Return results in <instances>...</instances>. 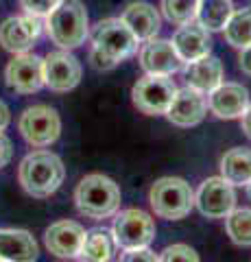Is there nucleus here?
<instances>
[{
	"label": "nucleus",
	"mask_w": 251,
	"mask_h": 262,
	"mask_svg": "<svg viewBox=\"0 0 251 262\" xmlns=\"http://www.w3.org/2000/svg\"><path fill=\"white\" fill-rule=\"evenodd\" d=\"M90 61L96 70H111L138 51V39L120 18H107L94 24L90 33Z\"/></svg>",
	"instance_id": "f257e3e1"
},
{
	"label": "nucleus",
	"mask_w": 251,
	"mask_h": 262,
	"mask_svg": "<svg viewBox=\"0 0 251 262\" xmlns=\"http://www.w3.org/2000/svg\"><path fill=\"white\" fill-rule=\"evenodd\" d=\"M66 177V168L59 155L51 151H33L20 162L18 179L20 186L35 199H46L59 190Z\"/></svg>",
	"instance_id": "f03ea898"
},
{
	"label": "nucleus",
	"mask_w": 251,
	"mask_h": 262,
	"mask_svg": "<svg viewBox=\"0 0 251 262\" xmlns=\"http://www.w3.org/2000/svg\"><path fill=\"white\" fill-rule=\"evenodd\" d=\"M120 199H123V194H120L118 184L101 173L85 175L75 190L77 210L94 221L114 216L120 210Z\"/></svg>",
	"instance_id": "7ed1b4c3"
},
{
	"label": "nucleus",
	"mask_w": 251,
	"mask_h": 262,
	"mask_svg": "<svg viewBox=\"0 0 251 262\" xmlns=\"http://www.w3.org/2000/svg\"><path fill=\"white\" fill-rule=\"evenodd\" d=\"M46 33L55 44L63 51L77 48L90 35L87 11L81 0H61L55 9L46 15Z\"/></svg>",
	"instance_id": "20e7f679"
},
{
	"label": "nucleus",
	"mask_w": 251,
	"mask_h": 262,
	"mask_svg": "<svg viewBox=\"0 0 251 262\" xmlns=\"http://www.w3.org/2000/svg\"><path fill=\"white\" fill-rule=\"evenodd\" d=\"M149 203L159 219L179 221L194 208V190L181 177H162L151 186Z\"/></svg>",
	"instance_id": "39448f33"
},
{
	"label": "nucleus",
	"mask_w": 251,
	"mask_h": 262,
	"mask_svg": "<svg viewBox=\"0 0 251 262\" xmlns=\"http://www.w3.org/2000/svg\"><path fill=\"white\" fill-rule=\"evenodd\" d=\"M18 129L22 138L35 149H44L59 140L61 136V118L48 105H33L22 112L18 120Z\"/></svg>",
	"instance_id": "423d86ee"
},
{
	"label": "nucleus",
	"mask_w": 251,
	"mask_h": 262,
	"mask_svg": "<svg viewBox=\"0 0 251 262\" xmlns=\"http://www.w3.org/2000/svg\"><path fill=\"white\" fill-rule=\"evenodd\" d=\"M111 236H114V243L123 249L149 247L155 238V221L151 219L149 212L140 208L123 210L114 219Z\"/></svg>",
	"instance_id": "0eeeda50"
},
{
	"label": "nucleus",
	"mask_w": 251,
	"mask_h": 262,
	"mask_svg": "<svg viewBox=\"0 0 251 262\" xmlns=\"http://www.w3.org/2000/svg\"><path fill=\"white\" fill-rule=\"evenodd\" d=\"M177 92V85L173 79L159 77V75H147L138 79V83L131 90V101L138 110L147 116H162L171 107Z\"/></svg>",
	"instance_id": "6e6552de"
},
{
	"label": "nucleus",
	"mask_w": 251,
	"mask_h": 262,
	"mask_svg": "<svg viewBox=\"0 0 251 262\" xmlns=\"http://www.w3.org/2000/svg\"><path fill=\"white\" fill-rule=\"evenodd\" d=\"M194 206L206 219H225L236 208V190L223 177H208L194 192Z\"/></svg>",
	"instance_id": "1a4fd4ad"
},
{
	"label": "nucleus",
	"mask_w": 251,
	"mask_h": 262,
	"mask_svg": "<svg viewBox=\"0 0 251 262\" xmlns=\"http://www.w3.org/2000/svg\"><path fill=\"white\" fill-rule=\"evenodd\" d=\"M5 81L18 94L39 92L44 88V59L31 53L15 55L5 68Z\"/></svg>",
	"instance_id": "9d476101"
},
{
	"label": "nucleus",
	"mask_w": 251,
	"mask_h": 262,
	"mask_svg": "<svg viewBox=\"0 0 251 262\" xmlns=\"http://www.w3.org/2000/svg\"><path fill=\"white\" fill-rule=\"evenodd\" d=\"M83 75L79 59L68 51H55L44 57V85L53 92H70L75 90Z\"/></svg>",
	"instance_id": "9b49d317"
},
{
	"label": "nucleus",
	"mask_w": 251,
	"mask_h": 262,
	"mask_svg": "<svg viewBox=\"0 0 251 262\" xmlns=\"http://www.w3.org/2000/svg\"><path fill=\"white\" fill-rule=\"evenodd\" d=\"M42 18L37 15H13L0 24V46L13 55L29 53V48L35 44V39L42 33Z\"/></svg>",
	"instance_id": "f8f14e48"
},
{
	"label": "nucleus",
	"mask_w": 251,
	"mask_h": 262,
	"mask_svg": "<svg viewBox=\"0 0 251 262\" xmlns=\"http://www.w3.org/2000/svg\"><path fill=\"white\" fill-rule=\"evenodd\" d=\"M140 66L147 75H159V77H171L175 72L184 68L181 57L177 55L171 39H159L151 37L140 48Z\"/></svg>",
	"instance_id": "ddd939ff"
},
{
	"label": "nucleus",
	"mask_w": 251,
	"mask_h": 262,
	"mask_svg": "<svg viewBox=\"0 0 251 262\" xmlns=\"http://www.w3.org/2000/svg\"><path fill=\"white\" fill-rule=\"evenodd\" d=\"M83 238H85V227L77 223V221H57L44 234L46 249L61 260L79 258Z\"/></svg>",
	"instance_id": "4468645a"
},
{
	"label": "nucleus",
	"mask_w": 251,
	"mask_h": 262,
	"mask_svg": "<svg viewBox=\"0 0 251 262\" xmlns=\"http://www.w3.org/2000/svg\"><path fill=\"white\" fill-rule=\"evenodd\" d=\"M206 114H208L206 94H201L199 90L186 85L175 92L171 107L166 112V118L177 127H194L206 118Z\"/></svg>",
	"instance_id": "2eb2a0df"
},
{
	"label": "nucleus",
	"mask_w": 251,
	"mask_h": 262,
	"mask_svg": "<svg viewBox=\"0 0 251 262\" xmlns=\"http://www.w3.org/2000/svg\"><path fill=\"white\" fill-rule=\"evenodd\" d=\"M249 105V90L240 83H221L208 96V107L221 120L240 118Z\"/></svg>",
	"instance_id": "dca6fc26"
},
{
	"label": "nucleus",
	"mask_w": 251,
	"mask_h": 262,
	"mask_svg": "<svg viewBox=\"0 0 251 262\" xmlns=\"http://www.w3.org/2000/svg\"><path fill=\"white\" fill-rule=\"evenodd\" d=\"M186 75V83L190 88L199 90L201 94H210L212 90H216L218 85L223 83V63L218 57L214 55H203L194 61H188L184 68Z\"/></svg>",
	"instance_id": "f3484780"
},
{
	"label": "nucleus",
	"mask_w": 251,
	"mask_h": 262,
	"mask_svg": "<svg viewBox=\"0 0 251 262\" xmlns=\"http://www.w3.org/2000/svg\"><path fill=\"white\" fill-rule=\"evenodd\" d=\"M171 42H173L175 51L181 57L184 63L199 59V57H203V55H208L210 51H212V37H210V31L203 29L201 24H194V22L184 24V27L177 29Z\"/></svg>",
	"instance_id": "a211bd4d"
},
{
	"label": "nucleus",
	"mask_w": 251,
	"mask_h": 262,
	"mask_svg": "<svg viewBox=\"0 0 251 262\" xmlns=\"http://www.w3.org/2000/svg\"><path fill=\"white\" fill-rule=\"evenodd\" d=\"M120 20L129 27V31L135 35L138 42H147V39L155 37L162 29V18L157 9L149 3H142V0L129 3L123 15H120Z\"/></svg>",
	"instance_id": "6ab92c4d"
},
{
	"label": "nucleus",
	"mask_w": 251,
	"mask_h": 262,
	"mask_svg": "<svg viewBox=\"0 0 251 262\" xmlns=\"http://www.w3.org/2000/svg\"><path fill=\"white\" fill-rule=\"evenodd\" d=\"M39 247L27 229H0V262H35Z\"/></svg>",
	"instance_id": "aec40b11"
},
{
	"label": "nucleus",
	"mask_w": 251,
	"mask_h": 262,
	"mask_svg": "<svg viewBox=\"0 0 251 262\" xmlns=\"http://www.w3.org/2000/svg\"><path fill=\"white\" fill-rule=\"evenodd\" d=\"M114 256V236L105 227H94L85 232L79 251L81 262H109Z\"/></svg>",
	"instance_id": "412c9836"
},
{
	"label": "nucleus",
	"mask_w": 251,
	"mask_h": 262,
	"mask_svg": "<svg viewBox=\"0 0 251 262\" xmlns=\"http://www.w3.org/2000/svg\"><path fill=\"white\" fill-rule=\"evenodd\" d=\"M221 177L232 186H247L251 182V149L236 146L221 158Z\"/></svg>",
	"instance_id": "4be33fe9"
},
{
	"label": "nucleus",
	"mask_w": 251,
	"mask_h": 262,
	"mask_svg": "<svg viewBox=\"0 0 251 262\" xmlns=\"http://www.w3.org/2000/svg\"><path fill=\"white\" fill-rule=\"evenodd\" d=\"M234 13L232 0H199L197 20L208 31H223Z\"/></svg>",
	"instance_id": "5701e85b"
},
{
	"label": "nucleus",
	"mask_w": 251,
	"mask_h": 262,
	"mask_svg": "<svg viewBox=\"0 0 251 262\" xmlns=\"http://www.w3.org/2000/svg\"><path fill=\"white\" fill-rule=\"evenodd\" d=\"M225 229L234 245L251 247V208H234L225 216Z\"/></svg>",
	"instance_id": "b1692460"
},
{
	"label": "nucleus",
	"mask_w": 251,
	"mask_h": 262,
	"mask_svg": "<svg viewBox=\"0 0 251 262\" xmlns=\"http://www.w3.org/2000/svg\"><path fill=\"white\" fill-rule=\"evenodd\" d=\"M223 31L230 46L238 51L251 46V11H234Z\"/></svg>",
	"instance_id": "393cba45"
},
{
	"label": "nucleus",
	"mask_w": 251,
	"mask_h": 262,
	"mask_svg": "<svg viewBox=\"0 0 251 262\" xmlns=\"http://www.w3.org/2000/svg\"><path fill=\"white\" fill-rule=\"evenodd\" d=\"M199 0H162V13L168 22L184 27L197 20Z\"/></svg>",
	"instance_id": "a878e982"
},
{
	"label": "nucleus",
	"mask_w": 251,
	"mask_h": 262,
	"mask_svg": "<svg viewBox=\"0 0 251 262\" xmlns=\"http://www.w3.org/2000/svg\"><path fill=\"white\" fill-rule=\"evenodd\" d=\"M159 262H201L199 260V253L194 251L190 245H184V243H177L166 247L164 251L157 256Z\"/></svg>",
	"instance_id": "bb28decb"
},
{
	"label": "nucleus",
	"mask_w": 251,
	"mask_h": 262,
	"mask_svg": "<svg viewBox=\"0 0 251 262\" xmlns=\"http://www.w3.org/2000/svg\"><path fill=\"white\" fill-rule=\"evenodd\" d=\"M59 3L61 0H20L22 9L31 15H37V18H46Z\"/></svg>",
	"instance_id": "cd10ccee"
},
{
	"label": "nucleus",
	"mask_w": 251,
	"mask_h": 262,
	"mask_svg": "<svg viewBox=\"0 0 251 262\" xmlns=\"http://www.w3.org/2000/svg\"><path fill=\"white\" fill-rule=\"evenodd\" d=\"M118 262H159V260L155 251H151L149 247H140V249H125L120 253Z\"/></svg>",
	"instance_id": "c85d7f7f"
},
{
	"label": "nucleus",
	"mask_w": 251,
	"mask_h": 262,
	"mask_svg": "<svg viewBox=\"0 0 251 262\" xmlns=\"http://www.w3.org/2000/svg\"><path fill=\"white\" fill-rule=\"evenodd\" d=\"M13 158V144L3 131H0V168H5Z\"/></svg>",
	"instance_id": "c756f323"
},
{
	"label": "nucleus",
	"mask_w": 251,
	"mask_h": 262,
	"mask_svg": "<svg viewBox=\"0 0 251 262\" xmlns=\"http://www.w3.org/2000/svg\"><path fill=\"white\" fill-rule=\"evenodd\" d=\"M238 68L245 72V75L251 77V46L242 48L240 51V57H238Z\"/></svg>",
	"instance_id": "7c9ffc66"
},
{
	"label": "nucleus",
	"mask_w": 251,
	"mask_h": 262,
	"mask_svg": "<svg viewBox=\"0 0 251 262\" xmlns=\"http://www.w3.org/2000/svg\"><path fill=\"white\" fill-rule=\"evenodd\" d=\"M240 127H242V131H245V136L251 140V103L247 105V110L242 112V116H240Z\"/></svg>",
	"instance_id": "2f4dec72"
},
{
	"label": "nucleus",
	"mask_w": 251,
	"mask_h": 262,
	"mask_svg": "<svg viewBox=\"0 0 251 262\" xmlns=\"http://www.w3.org/2000/svg\"><path fill=\"white\" fill-rule=\"evenodd\" d=\"M9 120H11V112H9V107H7L5 101H0V131L7 129Z\"/></svg>",
	"instance_id": "473e14b6"
},
{
	"label": "nucleus",
	"mask_w": 251,
	"mask_h": 262,
	"mask_svg": "<svg viewBox=\"0 0 251 262\" xmlns=\"http://www.w3.org/2000/svg\"><path fill=\"white\" fill-rule=\"evenodd\" d=\"M247 196H249V199H251V182L247 184Z\"/></svg>",
	"instance_id": "72a5a7b5"
}]
</instances>
